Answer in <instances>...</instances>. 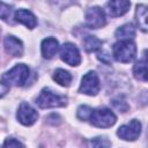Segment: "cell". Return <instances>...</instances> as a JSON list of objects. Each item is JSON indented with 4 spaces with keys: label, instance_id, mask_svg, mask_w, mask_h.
<instances>
[{
    "label": "cell",
    "instance_id": "1",
    "mask_svg": "<svg viewBox=\"0 0 148 148\" xmlns=\"http://www.w3.org/2000/svg\"><path fill=\"white\" fill-rule=\"evenodd\" d=\"M36 104L42 109H49V108H61L66 106L67 104V97L60 94L54 92L50 88H44L39 96L36 99Z\"/></svg>",
    "mask_w": 148,
    "mask_h": 148
},
{
    "label": "cell",
    "instance_id": "2",
    "mask_svg": "<svg viewBox=\"0 0 148 148\" xmlns=\"http://www.w3.org/2000/svg\"><path fill=\"white\" fill-rule=\"evenodd\" d=\"M112 54L119 62H131L135 58L136 46L132 40H120L113 45Z\"/></svg>",
    "mask_w": 148,
    "mask_h": 148
},
{
    "label": "cell",
    "instance_id": "3",
    "mask_svg": "<svg viewBox=\"0 0 148 148\" xmlns=\"http://www.w3.org/2000/svg\"><path fill=\"white\" fill-rule=\"evenodd\" d=\"M29 73H30V69L27 65L18 64V65L14 66L12 69H9L7 73L3 74L2 81H5L8 84L21 87L27 82V80L29 77Z\"/></svg>",
    "mask_w": 148,
    "mask_h": 148
},
{
    "label": "cell",
    "instance_id": "4",
    "mask_svg": "<svg viewBox=\"0 0 148 148\" xmlns=\"http://www.w3.org/2000/svg\"><path fill=\"white\" fill-rule=\"evenodd\" d=\"M117 120L116 114L108 108H99L96 110H92L91 116L89 118V121L96 126V127H102V128H108L114 125Z\"/></svg>",
    "mask_w": 148,
    "mask_h": 148
},
{
    "label": "cell",
    "instance_id": "5",
    "mask_svg": "<svg viewBox=\"0 0 148 148\" xmlns=\"http://www.w3.org/2000/svg\"><path fill=\"white\" fill-rule=\"evenodd\" d=\"M101 84H99V79L98 75L90 71L87 74L83 75L82 80H81V84L79 88V91L81 94H86L89 96H95L97 95V92L99 91Z\"/></svg>",
    "mask_w": 148,
    "mask_h": 148
},
{
    "label": "cell",
    "instance_id": "6",
    "mask_svg": "<svg viewBox=\"0 0 148 148\" xmlns=\"http://www.w3.org/2000/svg\"><path fill=\"white\" fill-rule=\"evenodd\" d=\"M141 133V123L136 119L131 120L128 124L123 125L118 128L117 135L126 141H134L139 138Z\"/></svg>",
    "mask_w": 148,
    "mask_h": 148
},
{
    "label": "cell",
    "instance_id": "7",
    "mask_svg": "<svg viewBox=\"0 0 148 148\" xmlns=\"http://www.w3.org/2000/svg\"><path fill=\"white\" fill-rule=\"evenodd\" d=\"M60 58L69 66H77L81 62L80 51L76 45L72 43H65L60 47Z\"/></svg>",
    "mask_w": 148,
    "mask_h": 148
},
{
    "label": "cell",
    "instance_id": "8",
    "mask_svg": "<svg viewBox=\"0 0 148 148\" xmlns=\"http://www.w3.org/2000/svg\"><path fill=\"white\" fill-rule=\"evenodd\" d=\"M86 22L90 29H98L104 27L106 23V18L103 9L97 6L89 8L86 13Z\"/></svg>",
    "mask_w": 148,
    "mask_h": 148
},
{
    "label": "cell",
    "instance_id": "9",
    "mask_svg": "<svg viewBox=\"0 0 148 148\" xmlns=\"http://www.w3.org/2000/svg\"><path fill=\"white\" fill-rule=\"evenodd\" d=\"M16 117H17V120H18L22 125H24V126H31V125L35 124V121L37 120L38 113H37V111H36L30 104L23 102V103H21L20 106H18Z\"/></svg>",
    "mask_w": 148,
    "mask_h": 148
},
{
    "label": "cell",
    "instance_id": "10",
    "mask_svg": "<svg viewBox=\"0 0 148 148\" xmlns=\"http://www.w3.org/2000/svg\"><path fill=\"white\" fill-rule=\"evenodd\" d=\"M131 7V2L126 0H116V1H109L106 3V9L110 16L118 17L127 13V10Z\"/></svg>",
    "mask_w": 148,
    "mask_h": 148
},
{
    "label": "cell",
    "instance_id": "11",
    "mask_svg": "<svg viewBox=\"0 0 148 148\" xmlns=\"http://www.w3.org/2000/svg\"><path fill=\"white\" fill-rule=\"evenodd\" d=\"M3 45H5V50L8 54L13 56V57H21L23 54V44L22 42L14 37V36H7L3 40Z\"/></svg>",
    "mask_w": 148,
    "mask_h": 148
},
{
    "label": "cell",
    "instance_id": "12",
    "mask_svg": "<svg viewBox=\"0 0 148 148\" xmlns=\"http://www.w3.org/2000/svg\"><path fill=\"white\" fill-rule=\"evenodd\" d=\"M15 20L22 24H24L29 29H34L37 25V18L36 16L27 9H18L15 12Z\"/></svg>",
    "mask_w": 148,
    "mask_h": 148
},
{
    "label": "cell",
    "instance_id": "13",
    "mask_svg": "<svg viewBox=\"0 0 148 148\" xmlns=\"http://www.w3.org/2000/svg\"><path fill=\"white\" fill-rule=\"evenodd\" d=\"M42 54L44 58L46 59H51L53 58V56H56V53L59 50V43L56 38L53 37H49L45 38L42 42Z\"/></svg>",
    "mask_w": 148,
    "mask_h": 148
},
{
    "label": "cell",
    "instance_id": "14",
    "mask_svg": "<svg viewBox=\"0 0 148 148\" xmlns=\"http://www.w3.org/2000/svg\"><path fill=\"white\" fill-rule=\"evenodd\" d=\"M135 18L138 27L142 30L148 32V7L145 5H138L135 10Z\"/></svg>",
    "mask_w": 148,
    "mask_h": 148
},
{
    "label": "cell",
    "instance_id": "15",
    "mask_svg": "<svg viewBox=\"0 0 148 148\" xmlns=\"http://www.w3.org/2000/svg\"><path fill=\"white\" fill-rule=\"evenodd\" d=\"M135 36V28L132 23H127L121 25L116 31V37L120 40H132Z\"/></svg>",
    "mask_w": 148,
    "mask_h": 148
},
{
    "label": "cell",
    "instance_id": "16",
    "mask_svg": "<svg viewBox=\"0 0 148 148\" xmlns=\"http://www.w3.org/2000/svg\"><path fill=\"white\" fill-rule=\"evenodd\" d=\"M53 80L58 84H60L62 87H68L72 83L73 77H72V75H71L69 72H67V71H65L62 68H58L53 73Z\"/></svg>",
    "mask_w": 148,
    "mask_h": 148
},
{
    "label": "cell",
    "instance_id": "17",
    "mask_svg": "<svg viewBox=\"0 0 148 148\" xmlns=\"http://www.w3.org/2000/svg\"><path fill=\"white\" fill-rule=\"evenodd\" d=\"M133 74H134V77L136 80L148 82V67L142 61H139V62H136L134 65Z\"/></svg>",
    "mask_w": 148,
    "mask_h": 148
},
{
    "label": "cell",
    "instance_id": "18",
    "mask_svg": "<svg viewBox=\"0 0 148 148\" xmlns=\"http://www.w3.org/2000/svg\"><path fill=\"white\" fill-rule=\"evenodd\" d=\"M83 45H84L86 51H88V52H95V51H97L98 49H101V46H102V40L98 39V38L95 37V36H90V35H89V36H87V37L84 38Z\"/></svg>",
    "mask_w": 148,
    "mask_h": 148
},
{
    "label": "cell",
    "instance_id": "19",
    "mask_svg": "<svg viewBox=\"0 0 148 148\" xmlns=\"http://www.w3.org/2000/svg\"><path fill=\"white\" fill-rule=\"evenodd\" d=\"M91 112H92V109L90 106L81 105V106H79V109L76 111V116L81 120H89V118L91 116Z\"/></svg>",
    "mask_w": 148,
    "mask_h": 148
},
{
    "label": "cell",
    "instance_id": "20",
    "mask_svg": "<svg viewBox=\"0 0 148 148\" xmlns=\"http://www.w3.org/2000/svg\"><path fill=\"white\" fill-rule=\"evenodd\" d=\"M92 148H111V142L105 136H97L91 140Z\"/></svg>",
    "mask_w": 148,
    "mask_h": 148
},
{
    "label": "cell",
    "instance_id": "21",
    "mask_svg": "<svg viewBox=\"0 0 148 148\" xmlns=\"http://www.w3.org/2000/svg\"><path fill=\"white\" fill-rule=\"evenodd\" d=\"M2 148H24V146L16 139H7L3 142Z\"/></svg>",
    "mask_w": 148,
    "mask_h": 148
},
{
    "label": "cell",
    "instance_id": "22",
    "mask_svg": "<svg viewBox=\"0 0 148 148\" xmlns=\"http://www.w3.org/2000/svg\"><path fill=\"white\" fill-rule=\"evenodd\" d=\"M0 15H1V18L3 21H6L9 15H10V7L8 5H6L5 2H1V9H0Z\"/></svg>",
    "mask_w": 148,
    "mask_h": 148
},
{
    "label": "cell",
    "instance_id": "23",
    "mask_svg": "<svg viewBox=\"0 0 148 148\" xmlns=\"http://www.w3.org/2000/svg\"><path fill=\"white\" fill-rule=\"evenodd\" d=\"M7 90H9V84L1 80V97H3L6 95Z\"/></svg>",
    "mask_w": 148,
    "mask_h": 148
},
{
    "label": "cell",
    "instance_id": "24",
    "mask_svg": "<svg viewBox=\"0 0 148 148\" xmlns=\"http://www.w3.org/2000/svg\"><path fill=\"white\" fill-rule=\"evenodd\" d=\"M145 60H146V62H147V65H148V50L145 52Z\"/></svg>",
    "mask_w": 148,
    "mask_h": 148
},
{
    "label": "cell",
    "instance_id": "25",
    "mask_svg": "<svg viewBox=\"0 0 148 148\" xmlns=\"http://www.w3.org/2000/svg\"><path fill=\"white\" fill-rule=\"evenodd\" d=\"M147 136H148V133H147Z\"/></svg>",
    "mask_w": 148,
    "mask_h": 148
}]
</instances>
